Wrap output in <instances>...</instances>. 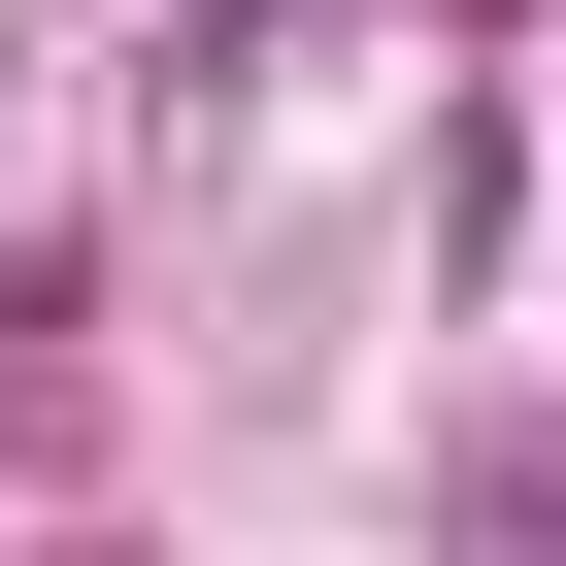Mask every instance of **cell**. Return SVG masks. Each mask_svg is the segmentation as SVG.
I'll list each match as a JSON object with an SVG mask.
<instances>
[{"instance_id":"cell-1","label":"cell","mask_w":566,"mask_h":566,"mask_svg":"<svg viewBox=\"0 0 566 566\" xmlns=\"http://www.w3.org/2000/svg\"><path fill=\"white\" fill-rule=\"evenodd\" d=\"M433 566H566V400H500V433L433 467Z\"/></svg>"}]
</instances>
